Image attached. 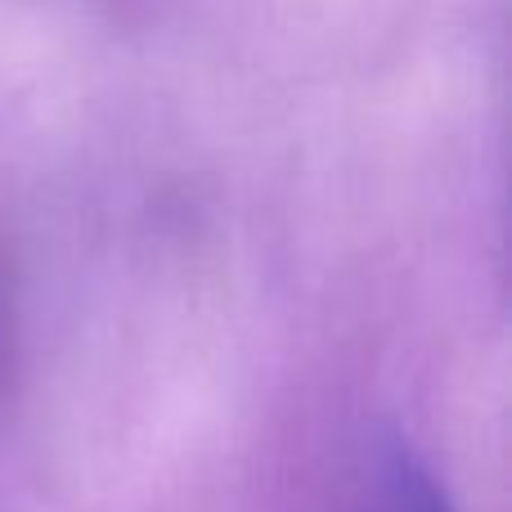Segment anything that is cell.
Here are the masks:
<instances>
[{
    "mask_svg": "<svg viewBox=\"0 0 512 512\" xmlns=\"http://www.w3.org/2000/svg\"><path fill=\"white\" fill-rule=\"evenodd\" d=\"M0 364H5V306H0Z\"/></svg>",
    "mask_w": 512,
    "mask_h": 512,
    "instance_id": "obj_2",
    "label": "cell"
},
{
    "mask_svg": "<svg viewBox=\"0 0 512 512\" xmlns=\"http://www.w3.org/2000/svg\"><path fill=\"white\" fill-rule=\"evenodd\" d=\"M342 512H454L441 481L400 432H382L360 459Z\"/></svg>",
    "mask_w": 512,
    "mask_h": 512,
    "instance_id": "obj_1",
    "label": "cell"
}]
</instances>
